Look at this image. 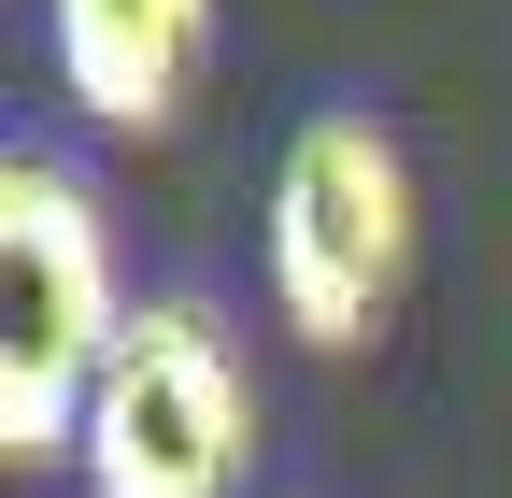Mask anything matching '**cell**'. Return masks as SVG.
I'll return each mask as SVG.
<instances>
[{
  "mask_svg": "<svg viewBox=\"0 0 512 498\" xmlns=\"http://www.w3.org/2000/svg\"><path fill=\"white\" fill-rule=\"evenodd\" d=\"M413 285V157L384 114H299L271 157V314L313 356L384 342Z\"/></svg>",
  "mask_w": 512,
  "mask_h": 498,
  "instance_id": "2",
  "label": "cell"
},
{
  "mask_svg": "<svg viewBox=\"0 0 512 498\" xmlns=\"http://www.w3.org/2000/svg\"><path fill=\"white\" fill-rule=\"evenodd\" d=\"M128 271H114V214L72 157H0V456L15 470H72L86 399L128 342Z\"/></svg>",
  "mask_w": 512,
  "mask_h": 498,
  "instance_id": "1",
  "label": "cell"
},
{
  "mask_svg": "<svg viewBox=\"0 0 512 498\" xmlns=\"http://www.w3.org/2000/svg\"><path fill=\"white\" fill-rule=\"evenodd\" d=\"M86 498H242L256 470V385L214 328V299H143L86 399V442H72Z\"/></svg>",
  "mask_w": 512,
  "mask_h": 498,
  "instance_id": "3",
  "label": "cell"
},
{
  "mask_svg": "<svg viewBox=\"0 0 512 498\" xmlns=\"http://www.w3.org/2000/svg\"><path fill=\"white\" fill-rule=\"evenodd\" d=\"M214 72V0H57V86L114 143H171Z\"/></svg>",
  "mask_w": 512,
  "mask_h": 498,
  "instance_id": "4",
  "label": "cell"
}]
</instances>
